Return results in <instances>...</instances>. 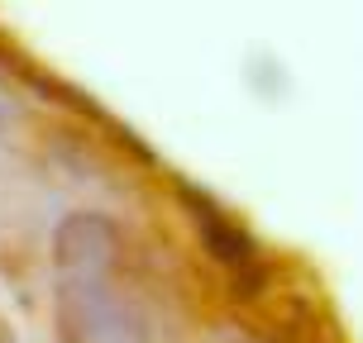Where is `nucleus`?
Returning a JSON list of instances; mask_svg holds the SVG:
<instances>
[{
  "instance_id": "7ed1b4c3",
  "label": "nucleus",
  "mask_w": 363,
  "mask_h": 343,
  "mask_svg": "<svg viewBox=\"0 0 363 343\" xmlns=\"http://www.w3.org/2000/svg\"><path fill=\"white\" fill-rule=\"evenodd\" d=\"M186 200L196 205V219H201V238H206V248H211L220 262H230V267H254V243H249V234H244V229H235V224L220 215L211 200H206V205H201L196 196H186Z\"/></svg>"
},
{
  "instance_id": "f257e3e1",
  "label": "nucleus",
  "mask_w": 363,
  "mask_h": 343,
  "mask_svg": "<svg viewBox=\"0 0 363 343\" xmlns=\"http://www.w3.org/2000/svg\"><path fill=\"white\" fill-rule=\"evenodd\" d=\"M57 334L62 343H148L139 306H129L110 277L57 281Z\"/></svg>"
},
{
  "instance_id": "f03ea898",
  "label": "nucleus",
  "mask_w": 363,
  "mask_h": 343,
  "mask_svg": "<svg viewBox=\"0 0 363 343\" xmlns=\"http://www.w3.org/2000/svg\"><path fill=\"white\" fill-rule=\"evenodd\" d=\"M120 253H125V243H120L115 219L91 215V210L67 215L53 234L57 281H67V277H110L115 262H120Z\"/></svg>"
}]
</instances>
